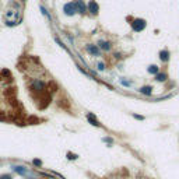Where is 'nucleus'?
Listing matches in <instances>:
<instances>
[{"label":"nucleus","instance_id":"f3484780","mask_svg":"<svg viewBox=\"0 0 179 179\" xmlns=\"http://www.w3.org/2000/svg\"><path fill=\"white\" fill-rule=\"evenodd\" d=\"M41 11H42V14H43V15H46V17L51 20V15H49V13H48V10L45 9V7H42V6H41Z\"/></svg>","mask_w":179,"mask_h":179},{"label":"nucleus","instance_id":"1a4fd4ad","mask_svg":"<svg viewBox=\"0 0 179 179\" xmlns=\"http://www.w3.org/2000/svg\"><path fill=\"white\" fill-rule=\"evenodd\" d=\"M13 171H14V172H17L18 175H25L28 172V169L25 168V166H21V165H14Z\"/></svg>","mask_w":179,"mask_h":179},{"label":"nucleus","instance_id":"a211bd4d","mask_svg":"<svg viewBox=\"0 0 179 179\" xmlns=\"http://www.w3.org/2000/svg\"><path fill=\"white\" fill-rule=\"evenodd\" d=\"M97 69H98L99 71H104V70H105V64H104L102 62H99L98 64H97Z\"/></svg>","mask_w":179,"mask_h":179},{"label":"nucleus","instance_id":"4468645a","mask_svg":"<svg viewBox=\"0 0 179 179\" xmlns=\"http://www.w3.org/2000/svg\"><path fill=\"white\" fill-rule=\"evenodd\" d=\"M67 158H69L70 161H74V160H77V158H79V155H77V154H73V153L69 151V153H67Z\"/></svg>","mask_w":179,"mask_h":179},{"label":"nucleus","instance_id":"39448f33","mask_svg":"<svg viewBox=\"0 0 179 179\" xmlns=\"http://www.w3.org/2000/svg\"><path fill=\"white\" fill-rule=\"evenodd\" d=\"M74 6H76V10L79 11L80 14H85V13H87V7H85L83 0H77V2L74 3Z\"/></svg>","mask_w":179,"mask_h":179},{"label":"nucleus","instance_id":"0eeeda50","mask_svg":"<svg viewBox=\"0 0 179 179\" xmlns=\"http://www.w3.org/2000/svg\"><path fill=\"white\" fill-rule=\"evenodd\" d=\"M98 48H101L102 51H111V48H112V43L111 42H108V41H99L98 42Z\"/></svg>","mask_w":179,"mask_h":179},{"label":"nucleus","instance_id":"7ed1b4c3","mask_svg":"<svg viewBox=\"0 0 179 179\" xmlns=\"http://www.w3.org/2000/svg\"><path fill=\"white\" fill-rule=\"evenodd\" d=\"M63 11H64V14L66 15H74L76 14V6H74V3H66L64 4V7H63Z\"/></svg>","mask_w":179,"mask_h":179},{"label":"nucleus","instance_id":"f8f14e48","mask_svg":"<svg viewBox=\"0 0 179 179\" xmlns=\"http://www.w3.org/2000/svg\"><path fill=\"white\" fill-rule=\"evenodd\" d=\"M166 77H168V76H166L165 73H158V74H155V80L157 81H165Z\"/></svg>","mask_w":179,"mask_h":179},{"label":"nucleus","instance_id":"f257e3e1","mask_svg":"<svg viewBox=\"0 0 179 179\" xmlns=\"http://www.w3.org/2000/svg\"><path fill=\"white\" fill-rule=\"evenodd\" d=\"M30 88L34 90L35 92H43L45 90H46V83L39 80V79H34L30 84Z\"/></svg>","mask_w":179,"mask_h":179},{"label":"nucleus","instance_id":"f03ea898","mask_svg":"<svg viewBox=\"0 0 179 179\" xmlns=\"http://www.w3.org/2000/svg\"><path fill=\"white\" fill-rule=\"evenodd\" d=\"M132 27H133V30L136 32H140V31H143L146 28V21H144V20L137 18V20H134V21L132 23Z\"/></svg>","mask_w":179,"mask_h":179},{"label":"nucleus","instance_id":"2eb2a0df","mask_svg":"<svg viewBox=\"0 0 179 179\" xmlns=\"http://www.w3.org/2000/svg\"><path fill=\"white\" fill-rule=\"evenodd\" d=\"M102 141H105V143H108L109 146H112V144H113V139H112V137H104Z\"/></svg>","mask_w":179,"mask_h":179},{"label":"nucleus","instance_id":"6e6552de","mask_svg":"<svg viewBox=\"0 0 179 179\" xmlns=\"http://www.w3.org/2000/svg\"><path fill=\"white\" fill-rule=\"evenodd\" d=\"M87 119L90 120V123H91L92 126H97V127H99V126H101V123L97 120V118L94 116V113H87Z\"/></svg>","mask_w":179,"mask_h":179},{"label":"nucleus","instance_id":"aec40b11","mask_svg":"<svg viewBox=\"0 0 179 179\" xmlns=\"http://www.w3.org/2000/svg\"><path fill=\"white\" fill-rule=\"evenodd\" d=\"M133 118H136V119H139V120H144V116H141V115H136V113H133Z\"/></svg>","mask_w":179,"mask_h":179},{"label":"nucleus","instance_id":"9b49d317","mask_svg":"<svg viewBox=\"0 0 179 179\" xmlns=\"http://www.w3.org/2000/svg\"><path fill=\"white\" fill-rule=\"evenodd\" d=\"M160 59L162 62H166V60L169 59V52L168 51H161L160 52Z\"/></svg>","mask_w":179,"mask_h":179},{"label":"nucleus","instance_id":"423d86ee","mask_svg":"<svg viewBox=\"0 0 179 179\" xmlns=\"http://www.w3.org/2000/svg\"><path fill=\"white\" fill-rule=\"evenodd\" d=\"M139 92H140V94H143V95L150 97L153 94V87H151V85H143V87L139 88Z\"/></svg>","mask_w":179,"mask_h":179},{"label":"nucleus","instance_id":"20e7f679","mask_svg":"<svg viewBox=\"0 0 179 179\" xmlns=\"http://www.w3.org/2000/svg\"><path fill=\"white\" fill-rule=\"evenodd\" d=\"M87 9H88V11H90V13H91L92 15H97V14H98V11H99V6L97 4L94 0H90Z\"/></svg>","mask_w":179,"mask_h":179},{"label":"nucleus","instance_id":"ddd939ff","mask_svg":"<svg viewBox=\"0 0 179 179\" xmlns=\"http://www.w3.org/2000/svg\"><path fill=\"white\" fill-rule=\"evenodd\" d=\"M147 71L150 73V74H158V67L155 66V64H153V66H150L147 69Z\"/></svg>","mask_w":179,"mask_h":179},{"label":"nucleus","instance_id":"6ab92c4d","mask_svg":"<svg viewBox=\"0 0 179 179\" xmlns=\"http://www.w3.org/2000/svg\"><path fill=\"white\" fill-rule=\"evenodd\" d=\"M0 179H13V176L10 174H3V175H0Z\"/></svg>","mask_w":179,"mask_h":179},{"label":"nucleus","instance_id":"dca6fc26","mask_svg":"<svg viewBox=\"0 0 179 179\" xmlns=\"http://www.w3.org/2000/svg\"><path fill=\"white\" fill-rule=\"evenodd\" d=\"M32 164H34L35 166H38V168H41V166H42V161H41V160H36V158H35V160H32Z\"/></svg>","mask_w":179,"mask_h":179},{"label":"nucleus","instance_id":"9d476101","mask_svg":"<svg viewBox=\"0 0 179 179\" xmlns=\"http://www.w3.org/2000/svg\"><path fill=\"white\" fill-rule=\"evenodd\" d=\"M87 51H88L91 55H94V56H99V49H98V46H97V45H88V46H87Z\"/></svg>","mask_w":179,"mask_h":179}]
</instances>
